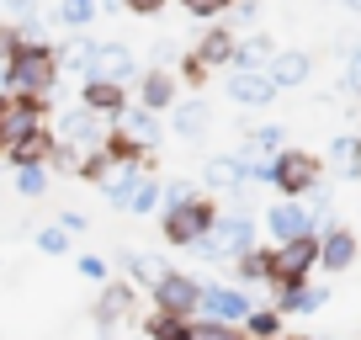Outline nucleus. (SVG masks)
<instances>
[{
  "mask_svg": "<svg viewBox=\"0 0 361 340\" xmlns=\"http://www.w3.org/2000/svg\"><path fill=\"white\" fill-rule=\"evenodd\" d=\"M197 298H202V287H197L192 277H180V272H159V282H154V303L165 308V314L186 319V314L197 308Z\"/></svg>",
  "mask_w": 361,
  "mask_h": 340,
  "instance_id": "9",
  "label": "nucleus"
},
{
  "mask_svg": "<svg viewBox=\"0 0 361 340\" xmlns=\"http://www.w3.org/2000/svg\"><path fill=\"white\" fill-rule=\"evenodd\" d=\"M59 229H64V234H80V229H85V218H80V213H59Z\"/></svg>",
  "mask_w": 361,
  "mask_h": 340,
  "instance_id": "47",
  "label": "nucleus"
},
{
  "mask_svg": "<svg viewBox=\"0 0 361 340\" xmlns=\"http://www.w3.org/2000/svg\"><path fill=\"white\" fill-rule=\"evenodd\" d=\"M80 277H90V282H102V277H106V261H102V255H80Z\"/></svg>",
  "mask_w": 361,
  "mask_h": 340,
  "instance_id": "45",
  "label": "nucleus"
},
{
  "mask_svg": "<svg viewBox=\"0 0 361 340\" xmlns=\"http://www.w3.org/2000/svg\"><path fill=\"white\" fill-rule=\"evenodd\" d=\"M271 54H276V37H271V32H250V37L234 43V64H228V69H266Z\"/></svg>",
  "mask_w": 361,
  "mask_h": 340,
  "instance_id": "20",
  "label": "nucleus"
},
{
  "mask_svg": "<svg viewBox=\"0 0 361 340\" xmlns=\"http://www.w3.org/2000/svg\"><path fill=\"white\" fill-rule=\"evenodd\" d=\"M80 176H85V181H112V154H106V149H90L85 159H80Z\"/></svg>",
  "mask_w": 361,
  "mask_h": 340,
  "instance_id": "33",
  "label": "nucleus"
},
{
  "mask_svg": "<svg viewBox=\"0 0 361 340\" xmlns=\"http://www.w3.org/2000/svg\"><path fill=\"white\" fill-rule=\"evenodd\" d=\"M350 261H356V239H350L345 229H324V234H319V266L345 272Z\"/></svg>",
  "mask_w": 361,
  "mask_h": 340,
  "instance_id": "19",
  "label": "nucleus"
},
{
  "mask_svg": "<svg viewBox=\"0 0 361 340\" xmlns=\"http://www.w3.org/2000/svg\"><path fill=\"white\" fill-rule=\"evenodd\" d=\"M149 340H186V319H176V314L159 308V314L149 319Z\"/></svg>",
  "mask_w": 361,
  "mask_h": 340,
  "instance_id": "32",
  "label": "nucleus"
},
{
  "mask_svg": "<svg viewBox=\"0 0 361 340\" xmlns=\"http://www.w3.org/2000/svg\"><path fill=\"white\" fill-rule=\"evenodd\" d=\"M255 16H260V0H228V11L218 22L224 27H255Z\"/></svg>",
  "mask_w": 361,
  "mask_h": 340,
  "instance_id": "34",
  "label": "nucleus"
},
{
  "mask_svg": "<svg viewBox=\"0 0 361 340\" xmlns=\"http://www.w3.org/2000/svg\"><path fill=\"white\" fill-rule=\"evenodd\" d=\"M180 11L197 16V22H218V16L228 11V0H180Z\"/></svg>",
  "mask_w": 361,
  "mask_h": 340,
  "instance_id": "37",
  "label": "nucleus"
},
{
  "mask_svg": "<svg viewBox=\"0 0 361 340\" xmlns=\"http://www.w3.org/2000/svg\"><path fill=\"white\" fill-rule=\"evenodd\" d=\"M345 11H356V16H361V0H345Z\"/></svg>",
  "mask_w": 361,
  "mask_h": 340,
  "instance_id": "49",
  "label": "nucleus"
},
{
  "mask_svg": "<svg viewBox=\"0 0 361 340\" xmlns=\"http://www.w3.org/2000/svg\"><path fill=\"white\" fill-rule=\"evenodd\" d=\"M234 261H239V277H245V282L271 277V250H245V255H234Z\"/></svg>",
  "mask_w": 361,
  "mask_h": 340,
  "instance_id": "31",
  "label": "nucleus"
},
{
  "mask_svg": "<svg viewBox=\"0 0 361 340\" xmlns=\"http://www.w3.org/2000/svg\"><path fill=\"white\" fill-rule=\"evenodd\" d=\"M234 43H239V37H234V27L207 22V32L197 37V48H192V54H197V59H202V64L218 75V69H228V64H234Z\"/></svg>",
  "mask_w": 361,
  "mask_h": 340,
  "instance_id": "14",
  "label": "nucleus"
},
{
  "mask_svg": "<svg viewBox=\"0 0 361 340\" xmlns=\"http://www.w3.org/2000/svg\"><path fill=\"white\" fill-rule=\"evenodd\" d=\"M6 112H11V91H0V133H6Z\"/></svg>",
  "mask_w": 361,
  "mask_h": 340,
  "instance_id": "48",
  "label": "nucleus"
},
{
  "mask_svg": "<svg viewBox=\"0 0 361 340\" xmlns=\"http://www.w3.org/2000/svg\"><path fill=\"white\" fill-rule=\"evenodd\" d=\"M90 80H117V85H128V80L138 75V54L128 43H90ZM80 75V80H85Z\"/></svg>",
  "mask_w": 361,
  "mask_h": 340,
  "instance_id": "4",
  "label": "nucleus"
},
{
  "mask_svg": "<svg viewBox=\"0 0 361 340\" xmlns=\"http://www.w3.org/2000/svg\"><path fill=\"white\" fill-rule=\"evenodd\" d=\"M356 159H361V144H356Z\"/></svg>",
  "mask_w": 361,
  "mask_h": 340,
  "instance_id": "51",
  "label": "nucleus"
},
{
  "mask_svg": "<svg viewBox=\"0 0 361 340\" xmlns=\"http://www.w3.org/2000/svg\"><path fill=\"white\" fill-rule=\"evenodd\" d=\"M154 202H159V186L144 181V186H138V197H133V213H154Z\"/></svg>",
  "mask_w": 361,
  "mask_h": 340,
  "instance_id": "43",
  "label": "nucleus"
},
{
  "mask_svg": "<svg viewBox=\"0 0 361 340\" xmlns=\"http://www.w3.org/2000/svg\"><path fill=\"white\" fill-rule=\"evenodd\" d=\"M282 149H287V128L282 123H266V128H250V133H245L239 159H276Z\"/></svg>",
  "mask_w": 361,
  "mask_h": 340,
  "instance_id": "18",
  "label": "nucleus"
},
{
  "mask_svg": "<svg viewBox=\"0 0 361 340\" xmlns=\"http://www.w3.org/2000/svg\"><path fill=\"white\" fill-rule=\"evenodd\" d=\"M266 229H271V234H276V239L287 245V239L314 234V213L303 207V197H293V202H276V207L266 213Z\"/></svg>",
  "mask_w": 361,
  "mask_h": 340,
  "instance_id": "13",
  "label": "nucleus"
},
{
  "mask_svg": "<svg viewBox=\"0 0 361 340\" xmlns=\"http://www.w3.org/2000/svg\"><path fill=\"white\" fill-rule=\"evenodd\" d=\"M197 308H202L207 319H218V324H245V314H250V298L239 293V287H202Z\"/></svg>",
  "mask_w": 361,
  "mask_h": 340,
  "instance_id": "12",
  "label": "nucleus"
},
{
  "mask_svg": "<svg viewBox=\"0 0 361 340\" xmlns=\"http://www.w3.org/2000/svg\"><path fill=\"white\" fill-rule=\"evenodd\" d=\"M54 85H59V48L48 37L22 43L6 59V91L11 96H54Z\"/></svg>",
  "mask_w": 361,
  "mask_h": 340,
  "instance_id": "1",
  "label": "nucleus"
},
{
  "mask_svg": "<svg viewBox=\"0 0 361 340\" xmlns=\"http://www.w3.org/2000/svg\"><path fill=\"white\" fill-rule=\"evenodd\" d=\"M16 48H22V32H16V22H0V64H6Z\"/></svg>",
  "mask_w": 361,
  "mask_h": 340,
  "instance_id": "41",
  "label": "nucleus"
},
{
  "mask_svg": "<svg viewBox=\"0 0 361 340\" xmlns=\"http://www.w3.org/2000/svg\"><path fill=\"white\" fill-rule=\"evenodd\" d=\"M266 75L276 80V91H298V85L314 75V59H308L303 48H276L271 64H266Z\"/></svg>",
  "mask_w": 361,
  "mask_h": 340,
  "instance_id": "15",
  "label": "nucleus"
},
{
  "mask_svg": "<svg viewBox=\"0 0 361 340\" xmlns=\"http://www.w3.org/2000/svg\"><path fill=\"white\" fill-rule=\"evenodd\" d=\"M123 261H128V272H133V282H159L154 255H123Z\"/></svg>",
  "mask_w": 361,
  "mask_h": 340,
  "instance_id": "38",
  "label": "nucleus"
},
{
  "mask_svg": "<svg viewBox=\"0 0 361 340\" xmlns=\"http://www.w3.org/2000/svg\"><path fill=\"white\" fill-rule=\"evenodd\" d=\"M266 340H271V335H266Z\"/></svg>",
  "mask_w": 361,
  "mask_h": 340,
  "instance_id": "53",
  "label": "nucleus"
},
{
  "mask_svg": "<svg viewBox=\"0 0 361 340\" xmlns=\"http://www.w3.org/2000/svg\"><path fill=\"white\" fill-rule=\"evenodd\" d=\"M224 96L234 107H271L282 91H276V80H271L266 69H228L224 75Z\"/></svg>",
  "mask_w": 361,
  "mask_h": 340,
  "instance_id": "3",
  "label": "nucleus"
},
{
  "mask_svg": "<svg viewBox=\"0 0 361 340\" xmlns=\"http://www.w3.org/2000/svg\"><path fill=\"white\" fill-rule=\"evenodd\" d=\"M54 138H64V144H75V149H96L106 138V117H96L90 107H69V112L59 117Z\"/></svg>",
  "mask_w": 361,
  "mask_h": 340,
  "instance_id": "8",
  "label": "nucleus"
},
{
  "mask_svg": "<svg viewBox=\"0 0 361 340\" xmlns=\"http://www.w3.org/2000/svg\"><path fill=\"white\" fill-rule=\"evenodd\" d=\"M16 192L22 197H43L48 192V165H16Z\"/></svg>",
  "mask_w": 361,
  "mask_h": 340,
  "instance_id": "30",
  "label": "nucleus"
},
{
  "mask_svg": "<svg viewBox=\"0 0 361 340\" xmlns=\"http://www.w3.org/2000/svg\"><path fill=\"white\" fill-rule=\"evenodd\" d=\"M271 181L282 186L287 197H303L308 186L319 181V159H314V154H303V149H282V154L271 159Z\"/></svg>",
  "mask_w": 361,
  "mask_h": 340,
  "instance_id": "5",
  "label": "nucleus"
},
{
  "mask_svg": "<svg viewBox=\"0 0 361 340\" xmlns=\"http://www.w3.org/2000/svg\"><path fill=\"white\" fill-rule=\"evenodd\" d=\"M207 186L245 197V159H239V154H213V159H207Z\"/></svg>",
  "mask_w": 361,
  "mask_h": 340,
  "instance_id": "21",
  "label": "nucleus"
},
{
  "mask_svg": "<svg viewBox=\"0 0 361 340\" xmlns=\"http://www.w3.org/2000/svg\"><path fill=\"white\" fill-rule=\"evenodd\" d=\"M356 144H361V133H335V144H329V165H335V170H345V176H361Z\"/></svg>",
  "mask_w": 361,
  "mask_h": 340,
  "instance_id": "27",
  "label": "nucleus"
},
{
  "mask_svg": "<svg viewBox=\"0 0 361 340\" xmlns=\"http://www.w3.org/2000/svg\"><path fill=\"white\" fill-rule=\"evenodd\" d=\"M207 128H213V107H207L202 96L170 107V133H176V138H186V144H192V138H202Z\"/></svg>",
  "mask_w": 361,
  "mask_h": 340,
  "instance_id": "17",
  "label": "nucleus"
},
{
  "mask_svg": "<svg viewBox=\"0 0 361 340\" xmlns=\"http://www.w3.org/2000/svg\"><path fill=\"white\" fill-rule=\"evenodd\" d=\"M0 149H6L11 165H48V154H54V133H48V123H37V128H27V133L6 138Z\"/></svg>",
  "mask_w": 361,
  "mask_h": 340,
  "instance_id": "11",
  "label": "nucleus"
},
{
  "mask_svg": "<svg viewBox=\"0 0 361 340\" xmlns=\"http://www.w3.org/2000/svg\"><path fill=\"white\" fill-rule=\"evenodd\" d=\"M276 303H282L287 314H314V308L329 303V293L324 287H308V282H282V298H276Z\"/></svg>",
  "mask_w": 361,
  "mask_h": 340,
  "instance_id": "22",
  "label": "nucleus"
},
{
  "mask_svg": "<svg viewBox=\"0 0 361 340\" xmlns=\"http://www.w3.org/2000/svg\"><path fill=\"white\" fill-rule=\"evenodd\" d=\"M250 239H255V224H250L245 213H228L202 234V245H207V255H245Z\"/></svg>",
  "mask_w": 361,
  "mask_h": 340,
  "instance_id": "7",
  "label": "nucleus"
},
{
  "mask_svg": "<svg viewBox=\"0 0 361 340\" xmlns=\"http://www.w3.org/2000/svg\"><path fill=\"white\" fill-rule=\"evenodd\" d=\"M144 181H149V176L138 165H123V170H117V181H106V197H112L117 207H133V197H138V186H144Z\"/></svg>",
  "mask_w": 361,
  "mask_h": 340,
  "instance_id": "25",
  "label": "nucleus"
},
{
  "mask_svg": "<svg viewBox=\"0 0 361 340\" xmlns=\"http://www.w3.org/2000/svg\"><path fill=\"white\" fill-rule=\"evenodd\" d=\"M176 91H180V80L176 69H144V80H138V107H149V112H170L176 107Z\"/></svg>",
  "mask_w": 361,
  "mask_h": 340,
  "instance_id": "16",
  "label": "nucleus"
},
{
  "mask_svg": "<svg viewBox=\"0 0 361 340\" xmlns=\"http://www.w3.org/2000/svg\"><path fill=\"white\" fill-rule=\"evenodd\" d=\"M218 224V207L202 202V197H186L165 213V239L170 245H202V234Z\"/></svg>",
  "mask_w": 361,
  "mask_h": 340,
  "instance_id": "2",
  "label": "nucleus"
},
{
  "mask_svg": "<svg viewBox=\"0 0 361 340\" xmlns=\"http://www.w3.org/2000/svg\"><path fill=\"white\" fill-rule=\"evenodd\" d=\"M102 149L112 154V165H138V159H144V144H138L128 128H106V144Z\"/></svg>",
  "mask_w": 361,
  "mask_h": 340,
  "instance_id": "24",
  "label": "nucleus"
},
{
  "mask_svg": "<svg viewBox=\"0 0 361 340\" xmlns=\"http://www.w3.org/2000/svg\"><path fill=\"white\" fill-rule=\"evenodd\" d=\"M170 0H123V11H133V16H159Z\"/></svg>",
  "mask_w": 361,
  "mask_h": 340,
  "instance_id": "44",
  "label": "nucleus"
},
{
  "mask_svg": "<svg viewBox=\"0 0 361 340\" xmlns=\"http://www.w3.org/2000/svg\"><path fill=\"white\" fill-rule=\"evenodd\" d=\"M0 22H6V11H0Z\"/></svg>",
  "mask_w": 361,
  "mask_h": 340,
  "instance_id": "52",
  "label": "nucleus"
},
{
  "mask_svg": "<svg viewBox=\"0 0 361 340\" xmlns=\"http://www.w3.org/2000/svg\"><path fill=\"white\" fill-rule=\"evenodd\" d=\"M176 80H180V85H192V91H202L207 80H213V69H207L197 54H180L176 59Z\"/></svg>",
  "mask_w": 361,
  "mask_h": 340,
  "instance_id": "29",
  "label": "nucleus"
},
{
  "mask_svg": "<svg viewBox=\"0 0 361 340\" xmlns=\"http://www.w3.org/2000/svg\"><path fill=\"white\" fill-rule=\"evenodd\" d=\"M186 340H239L234 324H218V319H197V324H186Z\"/></svg>",
  "mask_w": 361,
  "mask_h": 340,
  "instance_id": "35",
  "label": "nucleus"
},
{
  "mask_svg": "<svg viewBox=\"0 0 361 340\" xmlns=\"http://www.w3.org/2000/svg\"><path fill=\"white\" fill-rule=\"evenodd\" d=\"M128 133H133L138 138V144H154V133H159V123H154V117L159 112H149V107H133V102H128Z\"/></svg>",
  "mask_w": 361,
  "mask_h": 340,
  "instance_id": "28",
  "label": "nucleus"
},
{
  "mask_svg": "<svg viewBox=\"0 0 361 340\" xmlns=\"http://www.w3.org/2000/svg\"><path fill=\"white\" fill-rule=\"evenodd\" d=\"M245 324H250V335H255V340L276 335V314H245Z\"/></svg>",
  "mask_w": 361,
  "mask_h": 340,
  "instance_id": "42",
  "label": "nucleus"
},
{
  "mask_svg": "<svg viewBox=\"0 0 361 340\" xmlns=\"http://www.w3.org/2000/svg\"><path fill=\"white\" fill-rule=\"evenodd\" d=\"M37 250H43V255H59V250H69V234L64 229H37Z\"/></svg>",
  "mask_w": 361,
  "mask_h": 340,
  "instance_id": "39",
  "label": "nucleus"
},
{
  "mask_svg": "<svg viewBox=\"0 0 361 340\" xmlns=\"http://www.w3.org/2000/svg\"><path fill=\"white\" fill-rule=\"evenodd\" d=\"M0 11H6V22H27V16H37V0H0Z\"/></svg>",
  "mask_w": 361,
  "mask_h": 340,
  "instance_id": "40",
  "label": "nucleus"
},
{
  "mask_svg": "<svg viewBox=\"0 0 361 340\" xmlns=\"http://www.w3.org/2000/svg\"><path fill=\"white\" fill-rule=\"evenodd\" d=\"M128 308H133V287L128 282H112L102 293V303H96V319H102V324H112V319H123Z\"/></svg>",
  "mask_w": 361,
  "mask_h": 340,
  "instance_id": "26",
  "label": "nucleus"
},
{
  "mask_svg": "<svg viewBox=\"0 0 361 340\" xmlns=\"http://www.w3.org/2000/svg\"><path fill=\"white\" fill-rule=\"evenodd\" d=\"M96 11H102V0H59L54 11H48V22H59V27H90L96 22Z\"/></svg>",
  "mask_w": 361,
  "mask_h": 340,
  "instance_id": "23",
  "label": "nucleus"
},
{
  "mask_svg": "<svg viewBox=\"0 0 361 340\" xmlns=\"http://www.w3.org/2000/svg\"><path fill=\"white\" fill-rule=\"evenodd\" d=\"M80 107H90L96 117H123L128 112V85L117 80H80Z\"/></svg>",
  "mask_w": 361,
  "mask_h": 340,
  "instance_id": "10",
  "label": "nucleus"
},
{
  "mask_svg": "<svg viewBox=\"0 0 361 340\" xmlns=\"http://www.w3.org/2000/svg\"><path fill=\"white\" fill-rule=\"evenodd\" d=\"M340 59H345V75L335 91H361V48H340Z\"/></svg>",
  "mask_w": 361,
  "mask_h": 340,
  "instance_id": "36",
  "label": "nucleus"
},
{
  "mask_svg": "<svg viewBox=\"0 0 361 340\" xmlns=\"http://www.w3.org/2000/svg\"><path fill=\"white\" fill-rule=\"evenodd\" d=\"M314 266H319V234L287 239L282 255H271V277H276V282H308Z\"/></svg>",
  "mask_w": 361,
  "mask_h": 340,
  "instance_id": "6",
  "label": "nucleus"
},
{
  "mask_svg": "<svg viewBox=\"0 0 361 340\" xmlns=\"http://www.w3.org/2000/svg\"><path fill=\"white\" fill-rule=\"evenodd\" d=\"M170 59H180V48L170 43V37H159V43H154V64H159V69H170Z\"/></svg>",
  "mask_w": 361,
  "mask_h": 340,
  "instance_id": "46",
  "label": "nucleus"
},
{
  "mask_svg": "<svg viewBox=\"0 0 361 340\" xmlns=\"http://www.w3.org/2000/svg\"><path fill=\"white\" fill-rule=\"evenodd\" d=\"M102 6H112V11H123V0H102Z\"/></svg>",
  "mask_w": 361,
  "mask_h": 340,
  "instance_id": "50",
  "label": "nucleus"
}]
</instances>
